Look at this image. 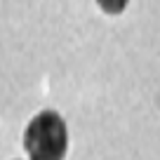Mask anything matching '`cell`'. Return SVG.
I'll return each mask as SVG.
<instances>
[{"instance_id":"1","label":"cell","mask_w":160,"mask_h":160,"mask_svg":"<svg viewBox=\"0 0 160 160\" xmlns=\"http://www.w3.org/2000/svg\"><path fill=\"white\" fill-rule=\"evenodd\" d=\"M28 160H64L68 151V127L57 111H40L24 130Z\"/></svg>"},{"instance_id":"2","label":"cell","mask_w":160,"mask_h":160,"mask_svg":"<svg viewBox=\"0 0 160 160\" xmlns=\"http://www.w3.org/2000/svg\"><path fill=\"white\" fill-rule=\"evenodd\" d=\"M97 5H99L101 12H106V14H122L125 7L130 5V0H97Z\"/></svg>"}]
</instances>
